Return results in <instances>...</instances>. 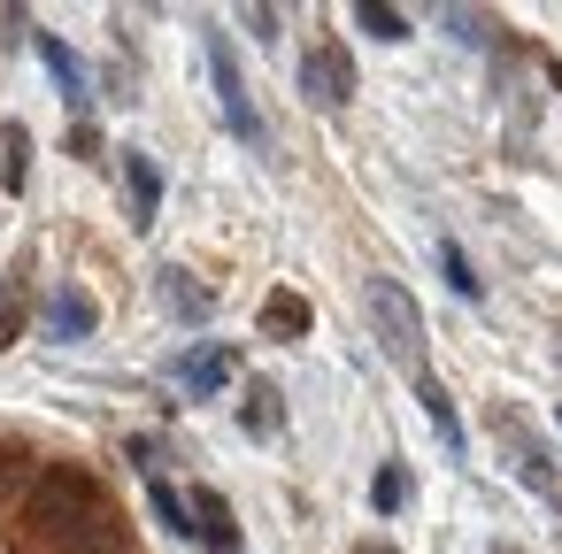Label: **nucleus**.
I'll use <instances>...</instances> for the list:
<instances>
[{
    "mask_svg": "<svg viewBox=\"0 0 562 554\" xmlns=\"http://www.w3.org/2000/svg\"><path fill=\"white\" fill-rule=\"evenodd\" d=\"M186 508H193V531H201L216 554H232V508H224V493H209V485H201Z\"/></svg>",
    "mask_w": 562,
    "mask_h": 554,
    "instance_id": "obj_13",
    "label": "nucleus"
},
{
    "mask_svg": "<svg viewBox=\"0 0 562 554\" xmlns=\"http://www.w3.org/2000/svg\"><path fill=\"white\" fill-rule=\"evenodd\" d=\"M247 431H278V385H247Z\"/></svg>",
    "mask_w": 562,
    "mask_h": 554,
    "instance_id": "obj_18",
    "label": "nucleus"
},
{
    "mask_svg": "<svg viewBox=\"0 0 562 554\" xmlns=\"http://www.w3.org/2000/svg\"><path fill=\"white\" fill-rule=\"evenodd\" d=\"M209 70H216V93H224V124H232L247 147H262L270 132H262V109H255V93H247V78H239V63H232V39H224V32H209Z\"/></svg>",
    "mask_w": 562,
    "mask_h": 554,
    "instance_id": "obj_3",
    "label": "nucleus"
},
{
    "mask_svg": "<svg viewBox=\"0 0 562 554\" xmlns=\"http://www.w3.org/2000/svg\"><path fill=\"white\" fill-rule=\"evenodd\" d=\"M362 301H370L378 347H385L401 370H424V308L408 301V285H401V278H362Z\"/></svg>",
    "mask_w": 562,
    "mask_h": 554,
    "instance_id": "obj_2",
    "label": "nucleus"
},
{
    "mask_svg": "<svg viewBox=\"0 0 562 554\" xmlns=\"http://www.w3.org/2000/svg\"><path fill=\"white\" fill-rule=\"evenodd\" d=\"M24 316H32L24 285H9V293H0V347H16V339H24Z\"/></svg>",
    "mask_w": 562,
    "mask_h": 554,
    "instance_id": "obj_19",
    "label": "nucleus"
},
{
    "mask_svg": "<svg viewBox=\"0 0 562 554\" xmlns=\"http://www.w3.org/2000/svg\"><path fill=\"white\" fill-rule=\"evenodd\" d=\"M401 500H408V470H378V485H370V508H378V516H393Z\"/></svg>",
    "mask_w": 562,
    "mask_h": 554,
    "instance_id": "obj_20",
    "label": "nucleus"
},
{
    "mask_svg": "<svg viewBox=\"0 0 562 554\" xmlns=\"http://www.w3.org/2000/svg\"><path fill=\"white\" fill-rule=\"evenodd\" d=\"M147 500H155V516H162L178 539H193V508H186V493H178V485H162V477H155V485H147Z\"/></svg>",
    "mask_w": 562,
    "mask_h": 554,
    "instance_id": "obj_17",
    "label": "nucleus"
},
{
    "mask_svg": "<svg viewBox=\"0 0 562 554\" xmlns=\"http://www.w3.org/2000/svg\"><path fill=\"white\" fill-rule=\"evenodd\" d=\"M116 554H132V546H116Z\"/></svg>",
    "mask_w": 562,
    "mask_h": 554,
    "instance_id": "obj_23",
    "label": "nucleus"
},
{
    "mask_svg": "<svg viewBox=\"0 0 562 554\" xmlns=\"http://www.w3.org/2000/svg\"><path fill=\"white\" fill-rule=\"evenodd\" d=\"M554 423H562V408H554Z\"/></svg>",
    "mask_w": 562,
    "mask_h": 554,
    "instance_id": "obj_22",
    "label": "nucleus"
},
{
    "mask_svg": "<svg viewBox=\"0 0 562 554\" xmlns=\"http://www.w3.org/2000/svg\"><path fill=\"white\" fill-rule=\"evenodd\" d=\"M355 24H362L370 39H385V47H393V39H408V16H401V9H385V0H355Z\"/></svg>",
    "mask_w": 562,
    "mask_h": 554,
    "instance_id": "obj_15",
    "label": "nucleus"
},
{
    "mask_svg": "<svg viewBox=\"0 0 562 554\" xmlns=\"http://www.w3.org/2000/svg\"><path fill=\"white\" fill-rule=\"evenodd\" d=\"M232 362H239L232 347H201V354H186V362H178V385L209 400V393H224V377H232Z\"/></svg>",
    "mask_w": 562,
    "mask_h": 554,
    "instance_id": "obj_9",
    "label": "nucleus"
},
{
    "mask_svg": "<svg viewBox=\"0 0 562 554\" xmlns=\"http://www.w3.org/2000/svg\"><path fill=\"white\" fill-rule=\"evenodd\" d=\"M40 470H47L40 446H24V439L0 431V516H16V508H24V493L40 485Z\"/></svg>",
    "mask_w": 562,
    "mask_h": 554,
    "instance_id": "obj_5",
    "label": "nucleus"
},
{
    "mask_svg": "<svg viewBox=\"0 0 562 554\" xmlns=\"http://www.w3.org/2000/svg\"><path fill=\"white\" fill-rule=\"evenodd\" d=\"M408 385H416V400H424V416H431V431H439V446H447V454H462L470 439H462V416H454V400H447V385H439L431 370H408Z\"/></svg>",
    "mask_w": 562,
    "mask_h": 554,
    "instance_id": "obj_7",
    "label": "nucleus"
},
{
    "mask_svg": "<svg viewBox=\"0 0 562 554\" xmlns=\"http://www.w3.org/2000/svg\"><path fill=\"white\" fill-rule=\"evenodd\" d=\"M355 554H393V546H378V539H370V546H355Z\"/></svg>",
    "mask_w": 562,
    "mask_h": 554,
    "instance_id": "obj_21",
    "label": "nucleus"
},
{
    "mask_svg": "<svg viewBox=\"0 0 562 554\" xmlns=\"http://www.w3.org/2000/svg\"><path fill=\"white\" fill-rule=\"evenodd\" d=\"M155 278H162L155 293H162V308H170V316H186V324H201V316L216 308V293H209V285H193V270H178V262H170V270H155Z\"/></svg>",
    "mask_w": 562,
    "mask_h": 554,
    "instance_id": "obj_8",
    "label": "nucleus"
},
{
    "mask_svg": "<svg viewBox=\"0 0 562 554\" xmlns=\"http://www.w3.org/2000/svg\"><path fill=\"white\" fill-rule=\"evenodd\" d=\"M40 55H47V70H55V86H63V101H70V109H86V101H93V93H86V63H78L55 32H40Z\"/></svg>",
    "mask_w": 562,
    "mask_h": 554,
    "instance_id": "obj_10",
    "label": "nucleus"
},
{
    "mask_svg": "<svg viewBox=\"0 0 562 554\" xmlns=\"http://www.w3.org/2000/svg\"><path fill=\"white\" fill-rule=\"evenodd\" d=\"M16 516H24L40 554H116L124 546V516L86 462H47Z\"/></svg>",
    "mask_w": 562,
    "mask_h": 554,
    "instance_id": "obj_1",
    "label": "nucleus"
},
{
    "mask_svg": "<svg viewBox=\"0 0 562 554\" xmlns=\"http://www.w3.org/2000/svg\"><path fill=\"white\" fill-rule=\"evenodd\" d=\"M262 331H270V339H308V301L278 285V293L262 301Z\"/></svg>",
    "mask_w": 562,
    "mask_h": 554,
    "instance_id": "obj_12",
    "label": "nucleus"
},
{
    "mask_svg": "<svg viewBox=\"0 0 562 554\" xmlns=\"http://www.w3.org/2000/svg\"><path fill=\"white\" fill-rule=\"evenodd\" d=\"M439 270H447V285H454V293H462V301H477V293H485V278H477V270H470V255H462V247H454V239H439Z\"/></svg>",
    "mask_w": 562,
    "mask_h": 554,
    "instance_id": "obj_16",
    "label": "nucleus"
},
{
    "mask_svg": "<svg viewBox=\"0 0 562 554\" xmlns=\"http://www.w3.org/2000/svg\"><path fill=\"white\" fill-rule=\"evenodd\" d=\"M24 185H32V132L9 124L0 132V193H24Z\"/></svg>",
    "mask_w": 562,
    "mask_h": 554,
    "instance_id": "obj_11",
    "label": "nucleus"
},
{
    "mask_svg": "<svg viewBox=\"0 0 562 554\" xmlns=\"http://www.w3.org/2000/svg\"><path fill=\"white\" fill-rule=\"evenodd\" d=\"M55 331H63V339H86V331H93V293L63 285V293H55Z\"/></svg>",
    "mask_w": 562,
    "mask_h": 554,
    "instance_id": "obj_14",
    "label": "nucleus"
},
{
    "mask_svg": "<svg viewBox=\"0 0 562 554\" xmlns=\"http://www.w3.org/2000/svg\"><path fill=\"white\" fill-rule=\"evenodd\" d=\"M301 93H308L316 109H347V93H355V63H347L339 39H316V47L301 55Z\"/></svg>",
    "mask_w": 562,
    "mask_h": 554,
    "instance_id": "obj_4",
    "label": "nucleus"
},
{
    "mask_svg": "<svg viewBox=\"0 0 562 554\" xmlns=\"http://www.w3.org/2000/svg\"><path fill=\"white\" fill-rule=\"evenodd\" d=\"M116 170H124V193H132V231H147V224L162 216V170H155L139 147H124Z\"/></svg>",
    "mask_w": 562,
    "mask_h": 554,
    "instance_id": "obj_6",
    "label": "nucleus"
}]
</instances>
